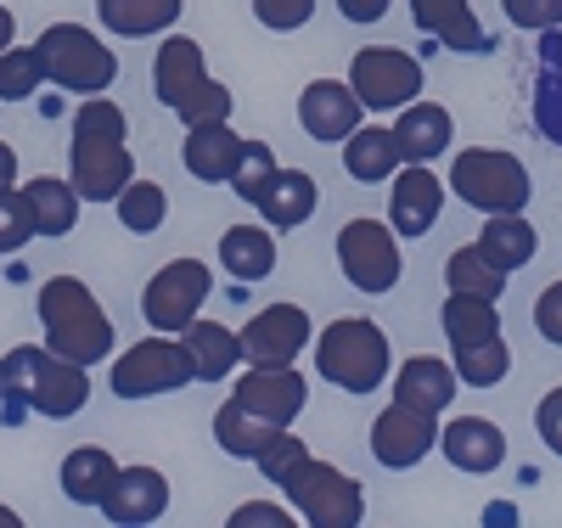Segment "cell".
<instances>
[{"label": "cell", "mask_w": 562, "mask_h": 528, "mask_svg": "<svg viewBox=\"0 0 562 528\" xmlns=\"http://www.w3.org/2000/svg\"><path fill=\"white\" fill-rule=\"evenodd\" d=\"M7 186H18V153L0 141V191H7Z\"/></svg>", "instance_id": "49"}, {"label": "cell", "mask_w": 562, "mask_h": 528, "mask_svg": "<svg viewBox=\"0 0 562 528\" xmlns=\"http://www.w3.org/2000/svg\"><path fill=\"white\" fill-rule=\"evenodd\" d=\"M501 7L518 29H557L562 23V0H501Z\"/></svg>", "instance_id": "43"}, {"label": "cell", "mask_w": 562, "mask_h": 528, "mask_svg": "<svg viewBox=\"0 0 562 528\" xmlns=\"http://www.w3.org/2000/svg\"><path fill=\"white\" fill-rule=\"evenodd\" d=\"M0 528H23V517H18V512H7V506H0Z\"/></svg>", "instance_id": "51"}, {"label": "cell", "mask_w": 562, "mask_h": 528, "mask_svg": "<svg viewBox=\"0 0 562 528\" xmlns=\"http://www.w3.org/2000/svg\"><path fill=\"white\" fill-rule=\"evenodd\" d=\"M276 175V147H270V141H243V153H237V169H231V191H237V198L243 203H254V191L265 186Z\"/></svg>", "instance_id": "38"}, {"label": "cell", "mask_w": 562, "mask_h": 528, "mask_svg": "<svg viewBox=\"0 0 562 528\" xmlns=\"http://www.w3.org/2000/svg\"><path fill=\"white\" fill-rule=\"evenodd\" d=\"M338 265L360 293H394V281L405 270L400 259V236L383 220H349L338 231Z\"/></svg>", "instance_id": "10"}, {"label": "cell", "mask_w": 562, "mask_h": 528, "mask_svg": "<svg viewBox=\"0 0 562 528\" xmlns=\"http://www.w3.org/2000/svg\"><path fill=\"white\" fill-rule=\"evenodd\" d=\"M135 180V153H130V124L124 108L108 96H90L74 113V147H68V186L79 203H113Z\"/></svg>", "instance_id": "2"}, {"label": "cell", "mask_w": 562, "mask_h": 528, "mask_svg": "<svg viewBox=\"0 0 562 528\" xmlns=\"http://www.w3.org/2000/svg\"><path fill=\"white\" fill-rule=\"evenodd\" d=\"M439 209H445V191L428 164H411L405 175H394V191H389L394 236H428L439 225Z\"/></svg>", "instance_id": "18"}, {"label": "cell", "mask_w": 562, "mask_h": 528, "mask_svg": "<svg viewBox=\"0 0 562 528\" xmlns=\"http://www.w3.org/2000/svg\"><path fill=\"white\" fill-rule=\"evenodd\" d=\"M450 191L479 209V214H524L529 203V169L512 158V153H495V147H473L450 164Z\"/></svg>", "instance_id": "7"}, {"label": "cell", "mask_w": 562, "mask_h": 528, "mask_svg": "<svg viewBox=\"0 0 562 528\" xmlns=\"http://www.w3.org/2000/svg\"><path fill=\"white\" fill-rule=\"evenodd\" d=\"M546 40H540V63H546V74H562V34L557 29H540Z\"/></svg>", "instance_id": "48"}, {"label": "cell", "mask_w": 562, "mask_h": 528, "mask_svg": "<svg viewBox=\"0 0 562 528\" xmlns=\"http://www.w3.org/2000/svg\"><path fill=\"white\" fill-rule=\"evenodd\" d=\"M281 490H288V501L299 506V517L310 528H355L366 517V490L355 484L349 472H338L333 461L304 456V467Z\"/></svg>", "instance_id": "8"}, {"label": "cell", "mask_w": 562, "mask_h": 528, "mask_svg": "<svg viewBox=\"0 0 562 528\" xmlns=\"http://www.w3.org/2000/svg\"><path fill=\"white\" fill-rule=\"evenodd\" d=\"M535 326H540V338H546V344L562 349V281H551L546 293H540V304H535Z\"/></svg>", "instance_id": "44"}, {"label": "cell", "mask_w": 562, "mask_h": 528, "mask_svg": "<svg viewBox=\"0 0 562 528\" xmlns=\"http://www.w3.org/2000/svg\"><path fill=\"white\" fill-rule=\"evenodd\" d=\"M535 124L546 141L562 147V74H540L535 79Z\"/></svg>", "instance_id": "41"}, {"label": "cell", "mask_w": 562, "mask_h": 528, "mask_svg": "<svg viewBox=\"0 0 562 528\" xmlns=\"http://www.w3.org/2000/svg\"><path fill=\"white\" fill-rule=\"evenodd\" d=\"M237 344L248 366H293L310 344V315L299 304H270L237 332Z\"/></svg>", "instance_id": "13"}, {"label": "cell", "mask_w": 562, "mask_h": 528, "mask_svg": "<svg viewBox=\"0 0 562 528\" xmlns=\"http://www.w3.org/2000/svg\"><path fill=\"white\" fill-rule=\"evenodd\" d=\"M231 400L248 405L254 416H265L270 427H293V416L304 411L310 389H304V371H293V366H254V371H243V382H237Z\"/></svg>", "instance_id": "15"}, {"label": "cell", "mask_w": 562, "mask_h": 528, "mask_svg": "<svg viewBox=\"0 0 562 528\" xmlns=\"http://www.w3.org/2000/svg\"><path fill=\"white\" fill-rule=\"evenodd\" d=\"M315 203H321V186H315L304 169H281V164H276V175L254 191V209H259L276 231L304 225V220L315 214Z\"/></svg>", "instance_id": "22"}, {"label": "cell", "mask_w": 562, "mask_h": 528, "mask_svg": "<svg viewBox=\"0 0 562 528\" xmlns=\"http://www.w3.org/2000/svg\"><path fill=\"white\" fill-rule=\"evenodd\" d=\"M209 287H214V276H209L203 259H169L147 281V293H140V315H147V326H158V332H180L209 304Z\"/></svg>", "instance_id": "11"}, {"label": "cell", "mask_w": 562, "mask_h": 528, "mask_svg": "<svg viewBox=\"0 0 562 528\" xmlns=\"http://www.w3.org/2000/svg\"><path fill=\"white\" fill-rule=\"evenodd\" d=\"M411 18H416V29L428 34V40H439L445 52H490V34L479 29V18H473V7L467 0H411Z\"/></svg>", "instance_id": "20"}, {"label": "cell", "mask_w": 562, "mask_h": 528, "mask_svg": "<svg viewBox=\"0 0 562 528\" xmlns=\"http://www.w3.org/2000/svg\"><path fill=\"white\" fill-rule=\"evenodd\" d=\"M394 400L411 405V411H428L439 416L450 400H456V366L439 360V355H411L394 377Z\"/></svg>", "instance_id": "24"}, {"label": "cell", "mask_w": 562, "mask_h": 528, "mask_svg": "<svg viewBox=\"0 0 562 528\" xmlns=\"http://www.w3.org/2000/svg\"><path fill=\"white\" fill-rule=\"evenodd\" d=\"M535 427H540V439L551 445V456H562V389H551L535 411Z\"/></svg>", "instance_id": "46"}, {"label": "cell", "mask_w": 562, "mask_h": 528, "mask_svg": "<svg viewBox=\"0 0 562 528\" xmlns=\"http://www.w3.org/2000/svg\"><path fill=\"white\" fill-rule=\"evenodd\" d=\"M254 18L276 34H293L315 18V0H254Z\"/></svg>", "instance_id": "42"}, {"label": "cell", "mask_w": 562, "mask_h": 528, "mask_svg": "<svg viewBox=\"0 0 562 528\" xmlns=\"http://www.w3.org/2000/svg\"><path fill=\"white\" fill-rule=\"evenodd\" d=\"M276 434H281V427H270L265 416H254V411L237 405V400H225V405L214 411V439H220L225 456H237V461H254Z\"/></svg>", "instance_id": "32"}, {"label": "cell", "mask_w": 562, "mask_h": 528, "mask_svg": "<svg viewBox=\"0 0 562 528\" xmlns=\"http://www.w3.org/2000/svg\"><path fill=\"white\" fill-rule=\"evenodd\" d=\"M34 236V220H29V203H23V191H0V254H18L23 243Z\"/></svg>", "instance_id": "40"}, {"label": "cell", "mask_w": 562, "mask_h": 528, "mask_svg": "<svg viewBox=\"0 0 562 528\" xmlns=\"http://www.w3.org/2000/svg\"><path fill=\"white\" fill-rule=\"evenodd\" d=\"M45 85V63L34 45H7L0 52V102H29V96Z\"/></svg>", "instance_id": "37"}, {"label": "cell", "mask_w": 562, "mask_h": 528, "mask_svg": "<svg viewBox=\"0 0 562 528\" xmlns=\"http://www.w3.org/2000/svg\"><path fill=\"white\" fill-rule=\"evenodd\" d=\"M12 34H18V18H12L7 7H0V52H7V45H12Z\"/></svg>", "instance_id": "50"}, {"label": "cell", "mask_w": 562, "mask_h": 528, "mask_svg": "<svg viewBox=\"0 0 562 528\" xmlns=\"http://www.w3.org/2000/svg\"><path fill=\"white\" fill-rule=\"evenodd\" d=\"M113 478H119V461L102 445H79L63 461V495L74 506H102V495L113 490Z\"/></svg>", "instance_id": "28"}, {"label": "cell", "mask_w": 562, "mask_h": 528, "mask_svg": "<svg viewBox=\"0 0 562 528\" xmlns=\"http://www.w3.org/2000/svg\"><path fill=\"white\" fill-rule=\"evenodd\" d=\"M113 209H119V225H124V231L153 236V231L169 220V191H164L158 180H130L119 198H113Z\"/></svg>", "instance_id": "34"}, {"label": "cell", "mask_w": 562, "mask_h": 528, "mask_svg": "<svg viewBox=\"0 0 562 528\" xmlns=\"http://www.w3.org/2000/svg\"><path fill=\"white\" fill-rule=\"evenodd\" d=\"M231 528H293V512L265 506V501H248V506L231 512Z\"/></svg>", "instance_id": "45"}, {"label": "cell", "mask_w": 562, "mask_h": 528, "mask_svg": "<svg viewBox=\"0 0 562 528\" xmlns=\"http://www.w3.org/2000/svg\"><path fill=\"white\" fill-rule=\"evenodd\" d=\"M450 135H456V124L439 102H405V113L394 119V147L405 164H434L450 147Z\"/></svg>", "instance_id": "23"}, {"label": "cell", "mask_w": 562, "mask_h": 528, "mask_svg": "<svg viewBox=\"0 0 562 528\" xmlns=\"http://www.w3.org/2000/svg\"><path fill=\"white\" fill-rule=\"evenodd\" d=\"M439 445V422L428 411H411V405H389L378 422H371V456H378L389 472H405L416 467L422 456H428Z\"/></svg>", "instance_id": "14"}, {"label": "cell", "mask_w": 562, "mask_h": 528, "mask_svg": "<svg viewBox=\"0 0 562 528\" xmlns=\"http://www.w3.org/2000/svg\"><path fill=\"white\" fill-rule=\"evenodd\" d=\"M360 96L344 79H315L299 96V124L315 141H349V130H360Z\"/></svg>", "instance_id": "17"}, {"label": "cell", "mask_w": 562, "mask_h": 528, "mask_svg": "<svg viewBox=\"0 0 562 528\" xmlns=\"http://www.w3.org/2000/svg\"><path fill=\"white\" fill-rule=\"evenodd\" d=\"M445 281H450V293H479V299H501V293H506V270H495L479 248L450 254Z\"/></svg>", "instance_id": "36"}, {"label": "cell", "mask_w": 562, "mask_h": 528, "mask_svg": "<svg viewBox=\"0 0 562 528\" xmlns=\"http://www.w3.org/2000/svg\"><path fill=\"white\" fill-rule=\"evenodd\" d=\"M90 400V377L85 366L52 355V349H34V344H18L7 360H0V422H29L45 416V422H68L79 416Z\"/></svg>", "instance_id": "1"}, {"label": "cell", "mask_w": 562, "mask_h": 528, "mask_svg": "<svg viewBox=\"0 0 562 528\" xmlns=\"http://www.w3.org/2000/svg\"><path fill=\"white\" fill-rule=\"evenodd\" d=\"M220 265L237 281H265L276 270V236L259 225H231L220 236Z\"/></svg>", "instance_id": "31"}, {"label": "cell", "mask_w": 562, "mask_h": 528, "mask_svg": "<svg viewBox=\"0 0 562 528\" xmlns=\"http://www.w3.org/2000/svg\"><path fill=\"white\" fill-rule=\"evenodd\" d=\"M456 382H473V389H495V382L506 377V366H512V355H506V344H501V332L495 338H479V344H456Z\"/></svg>", "instance_id": "35"}, {"label": "cell", "mask_w": 562, "mask_h": 528, "mask_svg": "<svg viewBox=\"0 0 562 528\" xmlns=\"http://www.w3.org/2000/svg\"><path fill=\"white\" fill-rule=\"evenodd\" d=\"M304 456H310V450H304V439H293L288 427H281V434H276V439H270V445L254 456V467L270 478V484H288V478L304 467Z\"/></svg>", "instance_id": "39"}, {"label": "cell", "mask_w": 562, "mask_h": 528, "mask_svg": "<svg viewBox=\"0 0 562 528\" xmlns=\"http://www.w3.org/2000/svg\"><path fill=\"white\" fill-rule=\"evenodd\" d=\"M338 7H344L349 23H378L389 12V0H338Z\"/></svg>", "instance_id": "47"}, {"label": "cell", "mask_w": 562, "mask_h": 528, "mask_svg": "<svg viewBox=\"0 0 562 528\" xmlns=\"http://www.w3.org/2000/svg\"><path fill=\"white\" fill-rule=\"evenodd\" d=\"M186 382H198V377H192V360H186V349H180L175 332L130 344V349L119 355V366H113V394H119V400H158V394L186 389Z\"/></svg>", "instance_id": "9"}, {"label": "cell", "mask_w": 562, "mask_h": 528, "mask_svg": "<svg viewBox=\"0 0 562 528\" xmlns=\"http://www.w3.org/2000/svg\"><path fill=\"white\" fill-rule=\"evenodd\" d=\"M34 52L45 63V79L74 90V96H102L119 79V57L79 23H52L34 40Z\"/></svg>", "instance_id": "6"}, {"label": "cell", "mask_w": 562, "mask_h": 528, "mask_svg": "<svg viewBox=\"0 0 562 528\" xmlns=\"http://www.w3.org/2000/svg\"><path fill=\"white\" fill-rule=\"evenodd\" d=\"M169 512V478L158 467H119L113 490L102 495V517L119 528H140V523H158Z\"/></svg>", "instance_id": "16"}, {"label": "cell", "mask_w": 562, "mask_h": 528, "mask_svg": "<svg viewBox=\"0 0 562 528\" xmlns=\"http://www.w3.org/2000/svg\"><path fill=\"white\" fill-rule=\"evenodd\" d=\"M102 29L124 34V40H153L169 34V23L180 18V0H97Z\"/></svg>", "instance_id": "29"}, {"label": "cell", "mask_w": 562, "mask_h": 528, "mask_svg": "<svg viewBox=\"0 0 562 528\" xmlns=\"http://www.w3.org/2000/svg\"><path fill=\"white\" fill-rule=\"evenodd\" d=\"M237 153H243V135L231 130L225 119H209V124H186V147H180V164L192 180L203 186H225L231 169H237Z\"/></svg>", "instance_id": "19"}, {"label": "cell", "mask_w": 562, "mask_h": 528, "mask_svg": "<svg viewBox=\"0 0 562 528\" xmlns=\"http://www.w3.org/2000/svg\"><path fill=\"white\" fill-rule=\"evenodd\" d=\"M349 90L360 96V108H405L422 96V63L394 45H366L349 63Z\"/></svg>", "instance_id": "12"}, {"label": "cell", "mask_w": 562, "mask_h": 528, "mask_svg": "<svg viewBox=\"0 0 562 528\" xmlns=\"http://www.w3.org/2000/svg\"><path fill=\"white\" fill-rule=\"evenodd\" d=\"M495 270H524L535 254H540V236H535V225L524 220V214H490V225H484V236L473 243Z\"/></svg>", "instance_id": "26"}, {"label": "cell", "mask_w": 562, "mask_h": 528, "mask_svg": "<svg viewBox=\"0 0 562 528\" xmlns=\"http://www.w3.org/2000/svg\"><path fill=\"white\" fill-rule=\"evenodd\" d=\"M439 445H445V461L461 467V472H495L506 461V434H501L495 422H484V416L450 422Z\"/></svg>", "instance_id": "25"}, {"label": "cell", "mask_w": 562, "mask_h": 528, "mask_svg": "<svg viewBox=\"0 0 562 528\" xmlns=\"http://www.w3.org/2000/svg\"><path fill=\"white\" fill-rule=\"evenodd\" d=\"M23 203H29V220H34V236H68L74 220H79V191L57 175H40L23 186Z\"/></svg>", "instance_id": "27"}, {"label": "cell", "mask_w": 562, "mask_h": 528, "mask_svg": "<svg viewBox=\"0 0 562 528\" xmlns=\"http://www.w3.org/2000/svg\"><path fill=\"white\" fill-rule=\"evenodd\" d=\"M315 371L333 382V389H349V394H371L383 389L389 377V338L378 321H360V315H344L321 332L315 344Z\"/></svg>", "instance_id": "5"}, {"label": "cell", "mask_w": 562, "mask_h": 528, "mask_svg": "<svg viewBox=\"0 0 562 528\" xmlns=\"http://www.w3.org/2000/svg\"><path fill=\"white\" fill-rule=\"evenodd\" d=\"M394 164H405L400 147H394V130H378V124L349 130V147H344V169H349V180L378 186V180L394 175Z\"/></svg>", "instance_id": "30"}, {"label": "cell", "mask_w": 562, "mask_h": 528, "mask_svg": "<svg viewBox=\"0 0 562 528\" xmlns=\"http://www.w3.org/2000/svg\"><path fill=\"white\" fill-rule=\"evenodd\" d=\"M439 326L450 349L456 344H479V338H495L501 332V315H495V299H479V293H450L445 310H439Z\"/></svg>", "instance_id": "33"}, {"label": "cell", "mask_w": 562, "mask_h": 528, "mask_svg": "<svg viewBox=\"0 0 562 528\" xmlns=\"http://www.w3.org/2000/svg\"><path fill=\"white\" fill-rule=\"evenodd\" d=\"M180 349L186 360H192V377L198 382H225L231 371L243 366V344H237V332L231 326H214V321H186L180 332Z\"/></svg>", "instance_id": "21"}, {"label": "cell", "mask_w": 562, "mask_h": 528, "mask_svg": "<svg viewBox=\"0 0 562 528\" xmlns=\"http://www.w3.org/2000/svg\"><path fill=\"white\" fill-rule=\"evenodd\" d=\"M40 326H45V349L85 371L113 355V321L79 276L40 281Z\"/></svg>", "instance_id": "3"}, {"label": "cell", "mask_w": 562, "mask_h": 528, "mask_svg": "<svg viewBox=\"0 0 562 528\" xmlns=\"http://www.w3.org/2000/svg\"><path fill=\"white\" fill-rule=\"evenodd\" d=\"M153 90L158 102L180 119V124H209V119H231V90L209 74L203 63V45L186 40V34H169L153 57Z\"/></svg>", "instance_id": "4"}]
</instances>
